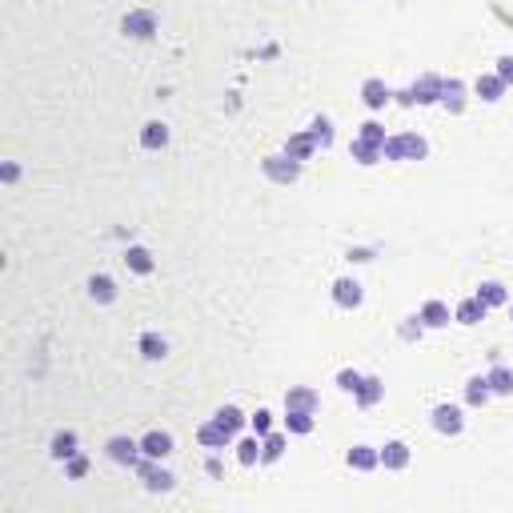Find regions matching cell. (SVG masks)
I'll list each match as a JSON object with an SVG mask.
<instances>
[{"instance_id":"1","label":"cell","mask_w":513,"mask_h":513,"mask_svg":"<svg viewBox=\"0 0 513 513\" xmlns=\"http://www.w3.org/2000/svg\"><path fill=\"white\" fill-rule=\"evenodd\" d=\"M385 157H389V160H421V157H425V141H421L417 132L393 137V141H385Z\"/></svg>"},{"instance_id":"2","label":"cell","mask_w":513,"mask_h":513,"mask_svg":"<svg viewBox=\"0 0 513 513\" xmlns=\"http://www.w3.org/2000/svg\"><path fill=\"white\" fill-rule=\"evenodd\" d=\"M121 32L132 36V40H148V36L157 32V16L153 13H128L125 20H121Z\"/></svg>"},{"instance_id":"3","label":"cell","mask_w":513,"mask_h":513,"mask_svg":"<svg viewBox=\"0 0 513 513\" xmlns=\"http://www.w3.org/2000/svg\"><path fill=\"white\" fill-rule=\"evenodd\" d=\"M441 89H445V84L437 77H425L421 84H413L409 93H401V105H413V100L417 105H429V100H441Z\"/></svg>"},{"instance_id":"4","label":"cell","mask_w":513,"mask_h":513,"mask_svg":"<svg viewBox=\"0 0 513 513\" xmlns=\"http://www.w3.org/2000/svg\"><path fill=\"white\" fill-rule=\"evenodd\" d=\"M169 449H173V437H169L164 429H153V433H144V441H141V453H144V457H153V461H160V457H164Z\"/></svg>"},{"instance_id":"5","label":"cell","mask_w":513,"mask_h":513,"mask_svg":"<svg viewBox=\"0 0 513 513\" xmlns=\"http://www.w3.org/2000/svg\"><path fill=\"white\" fill-rule=\"evenodd\" d=\"M137 453H141V445L132 437H112L109 441V457L116 465H137Z\"/></svg>"},{"instance_id":"6","label":"cell","mask_w":513,"mask_h":513,"mask_svg":"<svg viewBox=\"0 0 513 513\" xmlns=\"http://www.w3.org/2000/svg\"><path fill=\"white\" fill-rule=\"evenodd\" d=\"M265 173H269L273 181L289 185V181H297L301 169H297V160H293V157H269V160H265Z\"/></svg>"},{"instance_id":"7","label":"cell","mask_w":513,"mask_h":513,"mask_svg":"<svg viewBox=\"0 0 513 513\" xmlns=\"http://www.w3.org/2000/svg\"><path fill=\"white\" fill-rule=\"evenodd\" d=\"M433 429L437 433H461V409L437 405V409H433Z\"/></svg>"},{"instance_id":"8","label":"cell","mask_w":513,"mask_h":513,"mask_svg":"<svg viewBox=\"0 0 513 513\" xmlns=\"http://www.w3.org/2000/svg\"><path fill=\"white\" fill-rule=\"evenodd\" d=\"M141 477H144V485H148L153 493H160V489H169V485H173V477H169L164 469H157V465H153V457H148V461H141Z\"/></svg>"},{"instance_id":"9","label":"cell","mask_w":513,"mask_h":513,"mask_svg":"<svg viewBox=\"0 0 513 513\" xmlns=\"http://www.w3.org/2000/svg\"><path fill=\"white\" fill-rule=\"evenodd\" d=\"M381 465H385V469H405V465H409V445L389 441V445L381 449Z\"/></svg>"},{"instance_id":"10","label":"cell","mask_w":513,"mask_h":513,"mask_svg":"<svg viewBox=\"0 0 513 513\" xmlns=\"http://www.w3.org/2000/svg\"><path fill=\"white\" fill-rule=\"evenodd\" d=\"M89 297H93V301H100V305H109L112 297H116L112 277H105V273H100V277H89Z\"/></svg>"},{"instance_id":"11","label":"cell","mask_w":513,"mask_h":513,"mask_svg":"<svg viewBox=\"0 0 513 513\" xmlns=\"http://www.w3.org/2000/svg\"><path fill=\"white\" fill-rule=\"evenodd\" d=\"M333 301L345 305V309L361 305V285H357V281H337V285H333Z\"/></svg>"},{"instance_id":"12","label":"cell","mask_w":513,"mask_h":513,"mask_svg":"<svg viewBox=\"0 0 513 513\" xmlns=\"http://www.w3.org/2000/svg\"><path fill=\"white\" fill-rule=\"evenodd\" d=\"M197 441H201V445H208V449H224L229 441H233V437H229V433H224L221 425L213 421V425H201V433H197Z\"/></svg>"},{"instance_id":"13","label":"cell","mask_w":513,"mask_h":513,"mask_svg":"<svg viewBox=\"0 0 513 513\" xmlns=\"http://www.w3.org/2000/svg\"><path fill=\"white\" fill-rule=\"evenodd\" d=\"M353 160H357V164H373V160L377 157H385V148L381 144H373V141H361V137H357V141H353Z\"/></svg>"},{"instance_id":"14","label":"cell","mask_w":513,"mask_h":513,"mask_svg":"<svg viewBox=\"0 0 513 513\" xmlns=\"http://www.w3.org/2000/svg\"><path fill=\"white\" fill-rule=\"evenodd\" d=\"M72 453H77V433L72 429L56 433V437H52V457H56V461H68Z\"/></svg>"},{"instance_id":"15","label":"cell","mask_w":513,"mask_h":513,"mask_svg":"<svg viewBox=\"0 0 513 513\" xmlns=\"http://www.w3.org/2000/svg\"><path fill=\"white\" fill-rule=\"evenodd\" d=\"M361 96H365V105L369 109H381L385 100H389V89H385V80H365V89H361Z\"/></svg>"},{"instance_id":"16","label":"cell","mask_w":513,"mask_h":513,"mask_svg":"<svg viewBox=\"0 0 513 513\" xmlns=\"http://www.w3.org/2000/svg\"><path fill=\"white\" fill-rule=\"evenodd\" d=\"M164 141H169V128L160 125V121H148L141 132V144L144 148H164Z\"/></svg>"},{"instance_id":"17","label":"cell","mask_w":513,"mask_h":513,"mask_svg":"<svg viewBox=\"0 0 513 513\" xmlns=\"http://www.w3.org/2000/svg\"><path fill=\"white\" fill-rule=\"evenodd\" d=\"M125 265L132 273H153V253H148V249H141V245H132V249L125 253Z\"/></svg>"},{"instance_id":"18","label":"cell","mask_w":513,"mask_h":513,"mask_svg":"<svg viewBox=\"0 0 513 513\" xmlns=\"http://www.w3.org/2000/svg\"><path fill=\"white\" fill-rule=\"evenodd\" d=\"M377 461H381V453H377V449H369V445H353L349 449V465H353V469H373Z\"/></svg>"},{"instance_id":"19","label":"cell","mask_w":513,"mask_h":513,"mask_svg":"<svg viewBox=\"0 0 513 513\" xmlns=\"http://www.w3.org/2000/svg\"><path fill=\"white\" fill-rule=\"evenodd\" d=\"M285 409H305V413H313V409H317V393H313V389H293L285 397Z\"/></svg>"},{"instance_id":"20","label":"cell","mask_w":513,"mask_h":513,"mask_svg":"<svg viewBox=\"0 0 513 513\" xmlns=\"http://www.w3.org/2000/svg\"><path fill=\"white\" fill-rule=\"evenodd\" d=\"M381 393H385V385L377 381V377H365V381L357 385V401H361V405H377Z\"/></svg>"},{"instance_id":"21","label":"cell","mask_w":513,"mask_h":513,"mask_svg":"<svg viewBox=\"0 0 513 513\" xmlns=\"http://www.w3.org/2000/svg\"><path fill=\"white\" fill-rule=\"evenodd\" d=\"M477 301L485 305V309H493V305H505V285H497V281H485V285L477 289Z\"/></svg>"},{"instance_id":"22","label":"cell","mask_w":513,"mask_h":513,"mask_svg":"<svg viewBox=\"0 0 513 513\" xmlns=\"http://www.w3.org/2000/svg\"><path fill=\"white\" fill-rule=\"evenodd\" d=\"M481 317H485V305H481L477 297H469V301L457 305V321H461V325H477Z\"/></svg>"},{"instance_id":"23","label":"cell","mask_w":513,"mask_h":513,"mask_svg":"<svg viewBox=\"0 0 513 513\" xmlns=\"http://www.w3.org/2000/svg\"><path fill=\"white\" fill-rule=\"evenodd\" d=\"M505 93V80L501 77H477V96L481 100H501Z\"/></svg>"},{"instance_id":"24","label":"cell","mask_w":513,"mask_h":513,"mask_svg":"<svg viewBox=\"0 0 513 513\" xmlns=\"http://www.w3.org/2000/svg\"><path fill=\"white\" fill-rule=\"evenodd\" d=\"M489 393H493V389H489V381H485V377H473V381L465 385V401H469V405H485V401H489Z\"/></svg>"},{"instance_id":"25","label":"cell","mask_w":513,"mask_h":513,"mask_svg":"<svg viewBox=\"0 0 513 513\" xmlns=\"http://www.w3.org/2000/svg\"><path fill=\"white\" fill-rule=\"evenodd\" d=\"M313 148H317V141H313L309 132H301V137H293V141L285 144V153H289L293 160H305L309 153H313Z\"/></svg>"},{"instance_id":"26","label":"cell","mask_w":513,"mask_h":513,"mask_svg":"<svg viewBox=\"0 0 513 513\" xmlns=\"http://www.w3.org/2000/svg\"><path fill=\"white\" fill-rule=\"evenodd\" d=\"M421 321H425V325H433V329H441V325H449V309L441 301H429L425 309H421Z\"/></svg>"},{"instance_id":"27","label":"cell","mask_w":513,"mask_h":513,"mask_svg":"<svg viewBox=\"0 0 513 513\" xmlns=\"http://www.w3.org/2000/svg\"><path fill=\"white\" fill-rule=\"evenodd\" d=\"M141 353L148 357V361H160V357L169 353V345H164V337H157V333H144V337H141Z\"/></svg>"},{"instance_id":"28","label":"cell","mask_w":513,"mask_h":513,"mask_svg":"<svg viewBox=\"0 0 513 513\" xmlns=\"http://www.w3.org/2000/svg\"><path fill=\"white\" fill-rule=\"evenodd\" d=\"M217 425H221V429L229 433V437H233V433H237L240 425H245V417H240V409H233V405H224L221 413H217Z\"/></svg>"},{"instance_id":"29","label":"cell","mask_w":513,"mask_h":513,"mask_svg":"<svg viewBox=\"0 0 513 513\" xmlns=\"http://www.w3.org/2000/svg\"><path fill=\"white\" fill-rule=\"evenodd\" d=\"M285 453V437L281 433H265V445H261V461H277Z\"/></svg>"},{"instance_id":"30","label":"cell","mask_w":513,"mask_h":513,"mask_svg":"<svg viewBox=\"0 0 513 513\" xmlns=\"http://www.w3.org/2000/svg\"><path fill=\"white\" fill-rule=\"evenodd\" d=\"M285 425H289V433H313V413H305V409H289Z\"/></svg>"},{"instance_id":"31","label":"cell","mask_w":513,"mask_h":513,"mask_svg":"<svg viewBox=\"0 0 513 513\" xmlns=\"http://www.w3.org/2000/svg\"><path fill=\"white\" fill-rule=\"evenodd\" d=\"M485 381H489V389H493V393H513V373H510V369H493Z\"/></svg>"},{"instance_id":"32","label":"cell","mask_w":513,"mask_h":513,"mask_svg":"<svg viewBox=\"0 0 513 513\" xmlns=\"http://www.w3.org/2000/svg\"><path fill=\"white\" fill-rule=\"evenodd\" d=\"M461 93H465L461 80H449L445 89H441V100H445V105H449L453 112H461Z\"/></svg>"},{"instance_id":"33","label":"cell","mask_w":513,"mask_h":513,"mask_svg":"<svg viewBox=\"0 0 513 513\" xmlns=\"http://www.w3.org/2000/svg\"><path fill=\"white\" fill-rule=\"evenodd\" d=\"M237 461L240 465L261 461V445H256V437H249V441H240V445H237Z\"/></svg>"},{"instance_id":"34","label":"cell","mask_w":513,"mask_h":513,"mask_svg":"<svg viewBox=\"0 0 513 513\" xmlns=\"http://www.w3.org/2000/svg\"><path fill=\"white\" fill-rule=\"evenodd\" d=\"M361 141H373V144L385 148V128L377 125V121H369V125H361Z\"/></svg>"},{"instance_id":"35","label":"cell","mask_w":513,"mask_h":513,"mask_svg":"<svg viewBox=\"0 0 513 513\" xmlns=\"http://www.w3.org/2000/svg\"><path fill=\"white\" fill-rule=\"evenodd\" d=\"M361 381H365V377H361V373H353V369H345V373L337 377V385H341L345 393H357V385H361Z\"/></svg>"},{"instance_id":"36","label":"cell","mask_w":513,"mask_h":513,"mask_svg":"<svg viewBox=\"0 0 513 513\" xmlns=\"http://www.w3.org/2000/svg\"><path fill=\"white\" fill-rule=\"evenodd\" d=\"M309 137L317 144H329L333 141V132H329V121H313V128H309Z\"/></svg>"},{"instance_id":"37","label":"cell","mask_w":513,"mask_h":513,"mask_svg":"<svg viewBox=\"0 0 513 513\" xmlns=\"http://www.w3.org/2000/svg\"><path fill=\"white\" fill-rule=\"evenodd\" d=\"M497 77L505 80V84H513V56H501V61H497Z\"/></svg>"},{"instance_id":"38","label":"cell","mask_w":513,"mask_h":513,"mask_svg":"<svg viewBox=\"0 0 513 513\" xmlns=\"http://www.w3.org/2000/svg\"><path fill=\"white\" fill-rule=\"evenodd\" d=\"M84 469H89V461L72 453V457H68V477H84Z\"/></svg>"},{"instance_id":"39","label":"cell","mask_w":513,"mask_h":513,"mask_svg":"<svg viewBox=\"0 0 513 513\" xmlns=\"http://www.w3.org/2000/svg\"><path fill=\"white\" fill-rule=\"evenodd\" d=\"M269 425H273V417L265 413V409H256V417H253V429L261 433V437H265V433H269Z\"/></svg>"}]
</instances>
